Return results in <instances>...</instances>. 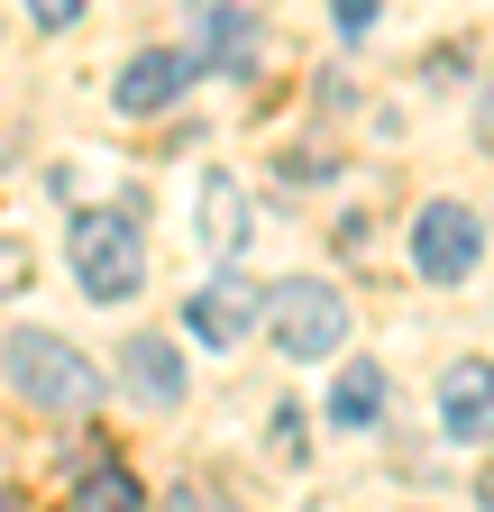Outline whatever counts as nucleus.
Wrapping results in <instances>:
<instances>
[{"instance_id":"nucleus-15","label":"nucleus","mask_w":494,"mask_h":512,"mask_svg":"<svg viewBox=\"0 0 494 512\" xmlns=\"http://www.w3.org/2000/svg\"><path fill=\"white\" fill-rule=\"evenodd\" d=\"M339 28H348V37H366V28H376V0H339Z\"/></svg>"},{"instance_id":"nucleus-13","label":"nucleus","mask_w":494,"mask_h":512,"mask_svg":"<svg viewBox=\"0 0 494 512\" xmlns=\"http://www.w3.org/2000/svg\"><path fill=\"white\" fill-rule=\"evenodd\" d=\"M28 19H37V28H74L83 0H28Z\"/></svg>"},{"instance_id":"nucleus-6","label":"nucleus","mask_w":494,"mask_h":512,"mask_svg":"<svg viewBox=\"0 0 494 512\" xmlns=\"http://www.w3.org/2000/svg\"><path fill=\"white\" fill-rule=\"evenodd\" d=\"M494 430V357H458L440 375V439H485Z\"/></svg>"},{"instance_id":"nucleus-8","label":"nucleus","mask_w":494,"mask_h":512,"mask_svg":"<svg viewBox=\"0 0 494 512\" xmlns=\"http://www.w3.org/2000/svg\"><path fill=\"white\" fill-rule=\"evenodd\" d=\"M119 384H129L138 403H156V412H174L183 403V357H174V339H119Z\"/></svg>"},{"instance_id":"nucleus-1","label":"nucleus","mask_w":494,"mask_h":512,"mask_svg":"<svg viewBox=\"0 0 494 512\" xmlns=\"http://www.w3.org/2000/svg\"><path fill=\"white\" fill-rule=\"evenodd\" d=\"M0 375H10L37 412H92L101 403V366L74 339H55V330H10L0 339Z\"/></svg>"},{"instance_id":"nucleus-4","label":"nucleus","mask_w":494,"mask_h":512,"mask_svg":"<svg viewBox=\"0 0 494 512\" xmlns=\"http://www.w3.org/2000/svg\"><path fill=\"white\" fill-rule=\"evenodd\" d=\"M476 256H485V229H476L467 202H430L412 220V266H421V284H467Z\"/></svg>"},{"instance_id":"nucleus-11","label":"nucleus","mask_w":494,"mask_h":512,"mask_svg":"<svg viewBox=\"0 0 494 512\" xmlns=\"http://www.w3.org/2000/svg\"><path fill=\"white\" fill-rule=\"evenodd\" d=\"M202 238H211L220 256L247 247V202H238V183H211V192H202Z\"/></svg>"},{"instance_id":"nucleus-3","label":"nucleus","mask_w":494,"mask_h":512,"mask_svg":"<svg viewBox=\"0 0 494 512\" xmlns=\"http://www.w3.org/2000/svg\"><path fill=\"white\" fill-rule=\"evenodd\" d=\"M266 330H275V348H284L293 366L339 357V348H348V302H339V284H321V275H293V284L266 293Z\"/></svg>"},{"instance_id":"nucleus-9","label":"nucleus","mask_w":494,"mask_h":512,"mask_svg":"<svg viewBox=\"0 0 494 512\" xmlns=\"http://www.w3.org/2000/svg\"><path fill=\"white\" fill-rule=\"evenodd\" d=\"M376 412H385V366H376V357H348V366H339V394H330V421H339V430H366Z\"/></svg>"},{"instance_id":"nucleus-16","label":"nucleus","mask_w":494,"mask_h":512,"mask_svg":"<svg viewBox=\"0 0 494 512\" xmlns=\"http://www.w3.org/2000/svg\"><path fill=\"white\" fill-rule=\"evenodd\" d=\"M485 147H494V92H485Z\"/></svg>"},{"instance_id":"nucleus-10","label":"nucleus","mask_w":494,"mask_h":512,"mask_svg":"<svg viewBox=\"0 0 494 512\" xmlns=\"http://www.w3.org/2000/svg\"><path fill=\"white\" fill-rule=\"evenodd\" d=\"M74 503H92V512H129V503H147V485L119 467V458H92V467H74Z\"/></svg>"},{"instance_id":"nucleus-12","label":"nucleus","mask_w":494,"mask_h":512,"mask_svg":"<svg viewBox=\"0 0 494 512\" xmlns=\"http://www.w3.org/2000/svg\"><path fill=\"white\" fill-rule=\"evenodd\" d=\"M247 46H257V28L211 10V37H202V55H211V64H229V74H247Z\"/></svg>"},{"instance_id":"nucleus-7","label":"nucleus","mask_w":494,"mask_h":512,"mask_svg":"<svg viewBox=\"0 0 494 512\" xmlns=\"http://www.w3.org/2000/svg\"><path fill=\"white\" fill-rule=\"evenodd\" d=\"M193 74H202L193 55H174V46H147V55H129V74H119V92H110V101L129 110V119H147V110H165V101H174L183 83H193Z\"/></svg>"},{"instance_id":"nucleus-2","label":"nucleus","mask_w":494,"mask_h":512,"mask_svg":"<svg viewBox=\"0 0 494 512\" xmlns=\"http://www.w3.org/2000/svg\"><path fill=\"white\" fill-rule=\"evenodd\" d=\"M65 256H74V284L92 302H129L147 284V229H138V211H74Z\"/></svg>"},{"instance_id":"nucleus-5","label":"nucleus","mask_w":494,"mask_h":512,"mask_svg":"<svg viewBox=\"0 0 494 512\" xmlns=\"http://www.w3.org/2000/svg\"><path fill=\"white\" fill-rule=\"evenodd\" d=\"M257 284H247V275H220V284H202L193 302H183V330H193L202 348H238L247 339V320H257Z\"/></svg>"},{"instance_id":"nucleus-14","label":"nucleus","mask_w":494,"mask_h":512,"mask_svg":"<svg viewBox=\"0 0 494 512\" xmlns=\"http://www.w3.org/2000/svg\"><path fill=\"white\" fill-rule=\"evenodd\" d=\"M275 448H284V458H302V412H293V403L275 412Z\"/></svg>"}]
</instances>
